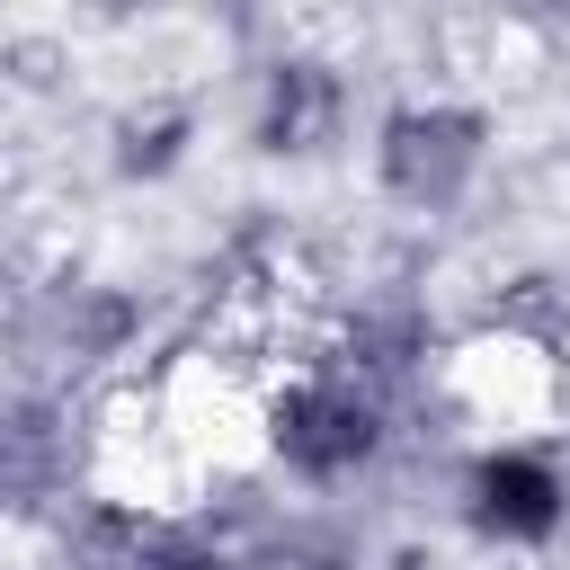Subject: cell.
<instances>
[{
    "label": "cell",
    "mask_w": 570,
    "mask_h": 570,
    "mask_svg": "<svg viewBox=\"0 0 570 570\" xmlns=\"http://www.w3.org/2000/svg\"><path fill=\"white\" fill-rule=\"evenodd\" d=\"M410 401H392L374 374H356L347 356H330L321 338L294 347L285 365H267L249 383V454L258 481L312 508H347L356 490H374L401 445H410Z\"/></svg>",
    "instance_id": "1"
},
{
    "label": "cell",
    "mask_w": 570,
    "mask_h": 570,
    "mask_svg": "<svg viewBox=\"0 0 570 570\" xmlns=\"http://www.w3.org/2000/svg\"><path fill=\"white\" fill-rule=\"evenodd\" d=\"M151 347V294L89 258H36L0 285V374L107 401Z\"/></svg>",
    "instance_id": "2"
},
{
    "label": "cell",
    "mask_w": 570,
    "mask_h": 570,
    "mask_svg": "<svg viewBox=\"0 0 570 570\" xmlns=\"http://www.w3.org/2000/svg\"><path fill=\"white\" fill-rule=\"evenodd\" d=\"M499 142H508V125L472 80L419 71V80L383 89L365 116V187L383 214L428 232V223H454L481 205V187L499 178Z\"/></svg>",
    "instance_id": "3"
},
{
    "label": "cell",
    "mask_w": 570,
    "mask_h": 570,
    "mask_svg": "<svg viewBox=\"0 0 570 570\" xmlns=\"http://www.w3.org/2000/svg\"><path fill=\"white\" fill-rule=\"evenodd\" d=\"M365 80L356 62L312 36V27H276L258 53H240V89H232V134L258 169H330L356 134H365Z\"/></svg>",
    "instance_id": "4"
},
{
    "label": "cell",
    "mask_w": 570,
    "mask_h": 570,
    "mask_svg": "<svg viewBox=\"0 0 570 570\" xmlns=\"http://www.w3.org/2000/svg\"><path fill=\"white\" fill-rule=\"evenodd\" d=\"M445 517L481 561H552L570 543V445L534 428H472L445 463Z\"/></svg>",
    "instance_id": "5"
},
{
    "label": "cell",
    "mask_w": 570,
    "mask_h": 570,
    "mask_svg": "<svg viewBox=\"0 0 570 570\" xmlns=\"http://www.w3.org/2000/svg\"><path fill=\"white\" fill-rule=\"evenodd\" d=\"M53 570H240L223 499H160L125 481H89L53 525Z\"/></svg>",
    "instance_id": "6"
},
{
    "label": "cell",
    "mask_w": 570,
    "mask_h": 570,
    "mask_svg": "<svg viewBox=\"0 0 570 570\" xmlns=\"http://www.w3.org/2000/svg\"><path fill=\"white\" fill-rule=\"evenodd\" d=\"M98 472H107L98 401H62L45 383L0 374V508H9V525L45 534Z\"/></svg>",
    "instance_id": "7"
},
{
    "label": "cell",
    "mask_w": 570,
    "mask_h": 570,
    "mask_svg": "<svg viewBox=\"0 0 570 570\" xmlns=\"http://www.w3.org/2000/svg\"><path fill=\"white\" fill-rule=\"evenodd\" d=\"M196 151H205V107H196V89H169V80L125 89V98L107 107V125H98V169H107V187H125V196L178 187V178L196 169Z\"/></svg>",
    "instance_id": "8"
},
{
    "label": "cell",
    "mask_w": 570,
    "mask_h": 570,
    "mask_svg": "<svg viewBox=\"0 0 570 570\" xmlns=\"http://www.w3.org/2000/svg\"><path fill=\"white\" fill-rule=\"evenodd\" d=\"M223 517H232L240 570H365V543L347 534L338 508H312V499H285V490L249 481V490L223 499Z\"/></svg>",
    "instance_id": "9"
},
{
    "label": "cell",
    "mask_w": 570,
    "mask_h": 570,
    "mask_svg": "<svg viewBox=\"0 0 570 570\" xmlns=\"http://www.w3.org/2000/svg\"><path fill=\"white\" fill-rule=\"evenodd\" d=\"M9 534H18V525H9V508H0V543H9Z\"/></svg>",
    "instance_id": "10"
}]
</instances>
